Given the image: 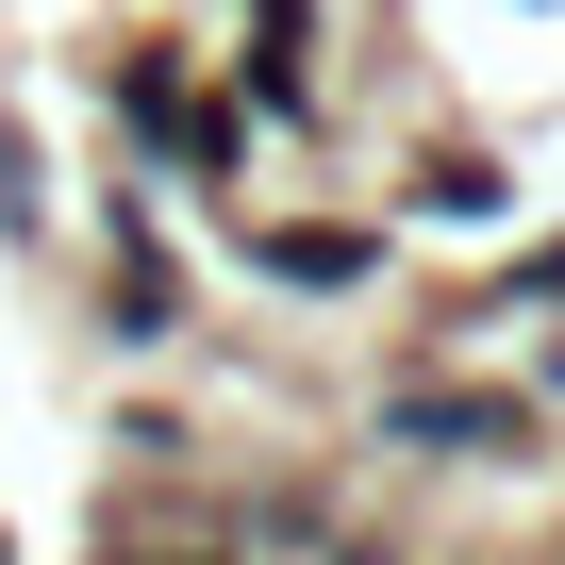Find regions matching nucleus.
<instances>
[{
    "label": "nucleus",
    "instance_id": "2",
    "mask_svg": "<svg viewBox=\"0 0 565 565\" xmlns=\"http://www.w3.org/2000/svg\"><path fill=\"white\" fill-rule=\"evenodd\" d=\"M249 266H282V282H366L383 249L366 233H249Z\"/></svg>",
    "mask_w": 565,
    "mask_h": 565
},
{
    "label": "nucleus",
    "instance_id": "1",
    "mask_svg": "<svg viewBox=\"0 0 565 565\" xmlns=\"http://www.w3.org/2000/svg\"><path fill=\"white\" fill-rule=\"evenodd\" d=\"M383 433H416V449H532V416H515V399H466V383L383 399Z\"/></svg>",
    "mask_w": 565,
    "mask_h": 565
}]
</instances>
